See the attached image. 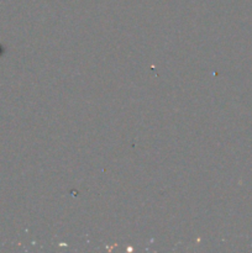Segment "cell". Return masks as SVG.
Returning a JSON list of instances; mask_svg holds the SVG:
<instances>
[{"label":"cell","instance_id":"6da1fadb","mask_svg":"<svg viewBox=\"0 0 252 253\" xmlns=\"http://www.w3.org/2000/svg\"><path fill=\"white\" fill-rule=\"evenodd\" d=\"M1 52H2V49H1V47H0V54H1Z\"/></svg>","mask_w":252,"mask_h":253}]
</instances>
